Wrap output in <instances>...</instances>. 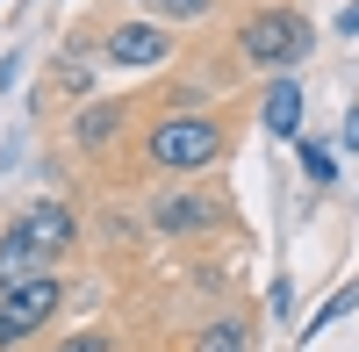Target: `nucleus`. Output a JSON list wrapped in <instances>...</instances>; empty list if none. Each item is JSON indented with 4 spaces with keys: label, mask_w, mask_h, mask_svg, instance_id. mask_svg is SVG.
<instances>
[{
    "label": "nucleus",
    "mask_w": 359,
    "mask_h": 352,
    "mask_svg": "<svg viewBox=\"0 0 359 352\" xmlns=\"http://www.w3.org/2000/svg\"><path fill=\"white\" fill-rule=\"evenodd\" d=\"M302 172L309 180H338V151L331 144H302Z\"/></svg>",
    "instance_id": "11"
},
{
    "label": "nucleus",
    "mask_w": 359,
    "mask_h": 352,
    "mask_svg": "<svg viewBox=\"0 0 359 352\" xmlns=\"http://www.w3.org/2000/svg\"><path fill=\"white\" fill-rule=\"evenodd\" d=\"M57 302H65V287H57V273H36V280H8L0 287V345H15L29 331H43Z\"/></svg>",
    "instance_id": "3"
},
{
    "label": "nucleus",
    "mask_w": 359,
    "mask_h": 352,
    "mask_svg": "<svg viewBox=\"0 0 359 352\" xmlns=\"http://www.w3.org/2000/svg\"><path fill=\"white\" fill-rule=\"evenodd\" d=\"M266 130H273V137L302 130V86H294V79H280L273 94H266Z\"/></svg>",
    "instance_id": "7"
},
{
    "label": "nucleus",
    "mask_w": 359,
    "mask_h": 352,
    "mask_svg": "<svg viewBox=\"0 0 359 352\" xmlns=\"http://www.w3.org/2000/svg\"><path fill=\"white\" fill-rule=\"evenodd\" d=\"M237 50H245V65H266V72L302 65L309 57V22L294 8H259L245 29H237Z\"/></svg>",
    "instance_id": "1"
},
{
    "label": "nucleus",
    "mask_w": 359,
    "mask_h": 352,
    "mask_svg": "<svg viewBox=\"0 0 359 352\" xmlns=\"http://www.w3.org/2000/svg\"><path fill=\"white\" fill-rule=\"evenodd\" d=\"M158 165L172 172H194V165H216L223 158V123H208V115H165L151 123V144H144Z\"/></svg>",
    "instance_id": "2"
},
{
    "label": "nucleus",
    "mask_w": 359,
    "mask_h": 352,
    "mask_svg": "<svg viewBox=\"0 0 359 352\" xmlns=\"http://www.w3.org/2000/svg\"><path fill=\"white\" fill-rule=\"evenodd\" d=\"M57 352H108V345H101V338H65Z\"/></svg>",
    "instance_id": "13"
},
{
    "label": "nucleus",
    "mask_w": 359,
    "mask_h": 352,
    "mask_svg": "<svg viewBox=\"0 0 359 352\" xmlns=\"http://www.w3.org/2000/svg\"><path fill=\"white\" fill-rule=\"evenodd\" d=\"M15 230H22L43 259H57V252L72 245V209H65V201H36L29 216H15Z\"/></svg>",
    "instance_id": "6"
},
{
    "label": "nucleus",
    "mask_w": 359,
    "mask_h": 352,
    "mask_svg": "<svg viewBox=\"0 0 359 352\" xmlns=\"http://www.w3.org/2000/svg\"><path fill=\"white\" fill-rule=\"evenodd\" d=\"M194 352H245V324H208L194 338Z\"/></svg>",
    "instance_id": "10"
},
{
    "label": "nucleus",
    "mask_w": 359,
    "mask_h": 352,
    "mask_svg": "<svg viewBox=\"0 0 359 352\" xmlns=\"http://www.w3.org/2000/svg\"><path fill=\"white\" fill-rule=\"evenodd\" d=\"M165 15H180V22H194V15H208V0H165Z\"/></svg>",
    "instance_id": "12"
},
{
    "label": "nucleus",
    "mask_w": 359,
    "mask_h": 352,
    "mask_svg": "<svg viewBox=\"0 0 359 352\" xmlns=\"http://www.w3.org/2000/svg\"><path fill=\"white\" fill-rule=\"evenodd\" d=\"M115 130H123V108H86L79 115V144H108Z\"/></svg>",
    "instance_id": "8"
},
{
    "label": "nucleus",
    "mask_w": 359,
    "mask_h": 352,
    "mask_svg": "<svg viewBox=\"0 0 359 352\" xmlns=\"http://www.w3.org/2000/svg\"><path fill=\"white\" fill-rule=\"evenodd\" d=\"M223 223V201L208 194H158L151 201V230H165V238H194V230H216Z\"/></svg>",
    "instance_id": "5"
},
{
    "label": "nucleus",
    "mask_w": 359,
    "mask_h": 352,
    "mask_svg": "<svg viewBox=\"0 0 359 352\" xmlns=\"http://www.w3.org/2000/svg\"><path fill=\"white\" fill-rule=\"evenodd\" d=\"M172 57V36L158 22H115L108 29V65H123V72H151Z\"/></svg>",
    "instance_id": "4"
},
{
    "label": "nucleus",
    "mask_w": 359,
    "mask_h": 352,
    "mask_svg": "<svg viewBox=\"0 0 359 352\" xmlns=\"http://www.w3.org/2000/svg\"><path fill=\"white\" fill-rule=\"evenodd\" d=\"M352 302H359V280H352V287H338V295H331V302H323V309L309 316V331H302V338H316L323 324H338V316H352Z\"/></svg>",
    "instance_id": "9"
}]
</instances>
